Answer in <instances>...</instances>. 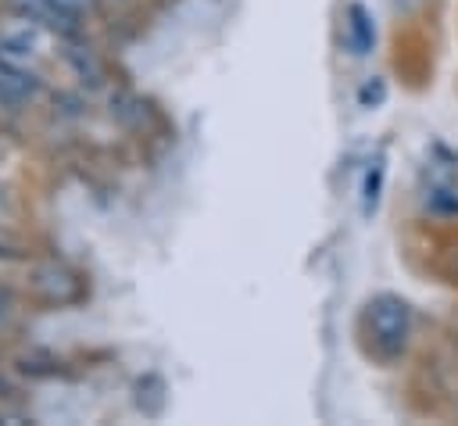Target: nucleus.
I'll use <instances>...</instances> for the list:
<instances>
[{
	"label": "nucleus",
	"mask_w": 458,
	"mask_h": 426,
	"mask_svg": "<svg viewBox=\"0 0 458 426\" xmlns=\"http://www.w3.org/2000/svg\"><path fill=\"white\" fill-rule=\"evenodd\" d=\"M365 333L379 354H401L411 337V304L397 294H376L365 304Z\"/></svg>",
	"instance_id": "f257e3e1"
},
{
	"label": "nucleus",
	"mask_w": 458,
	"mask_h": 426,
	"mask_svg": "<svg viewBox=\"0 0 458 426\" xmlns=\"http://www.w3.org/2000/svg\"><path fill=\"white\" fill-rule=\"evenodd\" d=\"M54 43V32L25 14H14L7 11L0 18V61H11V64H21V68H32Z\"/></svg>",
	"instance_id": "f03ea898"
},
{
	"label": "nucleus",
	"mask_w": 458,
	"mask_h": 426,
	"mask_svg": "<svg viewBox=\"0 0 458 426\" xmlns=\"http://www.w3.org/2000/svg\"><path fill=\"white\" fill-rule=\"evenodd\" d=\"M32 286H36V294H39L47 304H72V301L82 297V279H79L68 265H61V261L39 265V268L32 272Z\"/></svg>",
	"instance_id": "7ed1b4c3"
},
{
	"label": "nucleus",
	"mask_w": 458,
	"mask_h": 426,
	"mask_svg": "<svg viewBox=\"0 0 458 426\" xmlns=\"http://www.w3.org/2000/svg\"><path fill=\"white\" fill-rule=\"evenodd\" d=\"M7 4V11H14V14H25V18H32V21H39V25H47L54 36H75L79 29H82V21L79 18H72L57 0H4Z\"/></svg>",
	"instance_id": "20e7f679"
},
{
	"label": "nucleus",
	"mask_w": 458,
	"mask_h": 426,
	"mask_svg": "<svg viewBox=\"0 0 458 426\" xmlns=\"http://www.w3.org/2000/svg\"><path fill=\"white\" fill-rule=\"evenodd\" d=\"M43 93V79L32 68L0 61V107H25Z\"/></svg>",
	"instance_id": "39448f33"
},
{
	"label": "nucleus",
	"mask_w": 458,
	"mask_h": 426,
	"mask_svg": "<svg viewBox=\"0 0 458 426\" xmlns=\"http://www.w3.org/2000/svg\"><path fill=\"white\" fill-rule=\"evenodd\" d=\"M344 36H347V47L354 54H369L376 47V21L369 14L365 4H347V14H344Z\"/></svg>",
	"instance_id": "423d86ee"
},
{
	"label": "nucleus",
	"mask_w": 458,
	"mask_h": 426,
	"mask_svg": "<svg viewBox=\"0 0 458 426\" xmlns=\"http://www.w3.org/2000/svg\"><path fill=\"white\" fill-rule=\"evenodd\" d=\"M75 36H79V32H75ZM75 36H64V61L72 64V72H75L82 82H100V75H104L100 57L93 54V47L79 43Z\"/></svg>",
	"instance_id": "0eeeda50"
},
{
	"label": "nucleus",
	"mask_w": 458,
	"mask_h": 426,
	"mask_svg": "<svg viewBox=\"0 0 458 426\" xmlns=\"http://www.w3.org/2000/svg\"><path fill=\"white\" fill-rule=\"evenodd\" d=\"M379 183H383V165H376V168L365 175V204H361V211H365V215H372V211H376V200H379Z\"/></svg>",
	"instance_id": "6e6552de"
},
{
	"label": "nucleus",
	"mask_w": 458,
	"mask_h": 426,
	"mask_svg": "<svg viewBox=\"0 0 458 426\" xmlns=\"http://www.w3.org/2000/svg\"><path fill=\"white\" fill-rule=\"evenodd\" d=\"M57 4H61V7H64L72 18H79V21H82V18H89V14L100 7L97 0H57Z\"/></svg>",
	"instance_id": "1a4fd4ad"
},
{
	"label": "nucleus",
	"mask_w": 458,
	"mask_h": 426,
	"mask_svg": "<svg viewBox=\"0 0 458 426\" xmlns=\"http://www.w3.org/2000/svg\"><path fill=\"white\" fill-rule=\"evenodd\" d=\"M383 97H386V86H383V79H376V82H365V86H361V93H358L361 107H369V104H379Z\"/></svg>",
	"instance_id": "9d476101"
},
{
	"label": "nucleus",
	"mask_w": 458,
	"mask_h": 426,
	"mask_svg": "<svg viewBox=\"0 0 458 426\" xmlns=\"http://www.w3.org/2000/svg\"><path fill=\"white\" fill-rule=\"evenodd\" d=\"M7 315H11V294H7L4 286H0V322H4Z\"/></svg>",
	"instance_id": "9b49d317"
}]
</instances>
